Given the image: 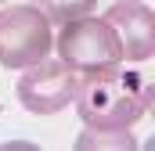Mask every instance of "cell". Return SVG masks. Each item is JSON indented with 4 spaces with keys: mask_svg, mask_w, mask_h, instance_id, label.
<instances>
[{
    "mask_svg": "<svg viewBox=\"0 0 155 151\" xmlns=\"http://www.w3.org/2000/svg\"><path fill=\"white\" fill-rule=\"evenodd\" d=\"M76 148L79 151H94V148H101V151H134L137 148V140L126 133V130H94V126H87V133H79V140H76Z\"/></svg>",
    "mask_w": 155,
    "mask_h": 151,
    "instance_id": "8992f818",
    "label": "cell"
},
{
    "mask_svg": "<svg viewBox=\"0 0 155 151\" xmlns=\"http://www.w3.org/2000/svg\"><path fill=\"white\" fill-rule=\"evenodd\" d=\"M148 112H152V119H155V79H152V86H148Z\"/></svg>",
    "mask_w": 155,
    "mask_h": 151,
    "instance_id": "ba28073f",
    "label": "cell"
},
{
    "mask_svg": "<svg viewBox=\"0 0 155 151\" xmlns=\"http://www.w3.org/2000/svg\"><path fill=\"white\" fill-rule=\"evenodd\" d=\"M79 90V76L58 58V61H36L29 65L25 76L18 79V101L29 108L33 115H54L65 104L76 101Z\"/></svg>",
    "mask_w": 155,
    "mask_h": 151,
    "instance_id": "277c9868",
    "label": "cell"
},
{
    "mask_svg": "<svg viewBox=\"0 0 155 151\" xmlns=\"http://www.w3.org/2000/svg\"><path fill=\"white\" fill-rule=\"evenodd\" d=\"M0 4H7V0H0Z\"/></svg>",
    "mask_w": 155,
    "mask_h": 151,
    "instance_id": "9c48e42d",
    "label": "cell"
},
{
    "mask_svg": "<svg viewBox=\"0 0 155 151\" xmlns=\"http://www.w3.org/2000/svg\"><path fill=\"white\" fill-rule=\"evenodd\" d=\"M36 11H43L51 22H72L79 14H90L94 7H97V0H29Z\"/></svg>",
    "mask_w": 155,
    "mask_h": 151,
    "instance_id": "52a82bcc",
    "label": "cell"
},
{
    "mask_svg": "<svg viewBox=\"0 0 155 151\" xmlns=\"http://www.w3.org/2000/svg\"><path fill=\"white\" fill-rule=\"evenodd\" d=\"M58 58L79 79L108 76L119 72V65H123V43H119V33L105 22V14L101 18L79 14L72 22H65L58 33Z\"/></svg>",
    "mask_w": 155,
    "mask_h": 151,
    "instance_id": "7a4b0ae2",
    "label": "cell"
},
{
    "mask_svg": "<svg viewBox=\"0 0 155 151\" xmlns=\"http://www.w3.org/2000/svg\"><path fill=\"white\" fill-rule=\"evenodd\" d=\"M51 18L33 4H15L0 11V65L29 69L51 54Z\"/></svg>",
    "mask_w": 155,
    "mask_h": 151,
    "instance_id": "3957f363",
    "label": "cell"
},
{
    "mask_svg": "<svg viewBox=\"0 0 155 151\" xmlns=\"http://www.w3.org/2000/svg\"><path fill=\"white\" fill-rule=\"evenodd\" d=\"M76 112L94 130H130L148 112V86L137 72H108L79 79Z\"/></svg>",
    "mask_w": 155,
    "mask_h": 151,
    "instance_id": "6da1fadb",
    "label": "cell"
},
{
    "mask_svg": "<svg viewBox=\"0 0 155 151\" xmlns=\"http://www.w3.org/2000/svg\"><path fill=\"white\" fill-rule=\"evenodd\" d=\"M105 22L119 33L123 61H148L155 54V11L141 0H116Z\"/></svg>",
    "mask_w": 155,
    "mask_h": 151,
    "instance_id": "5b68a950",
    "label": "cell"
}]
</instances>
